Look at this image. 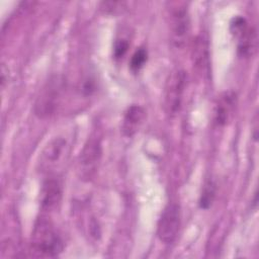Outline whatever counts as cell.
<instances>
[{"mask_svg":"<svg viewBox=\"0 0 259 259\" xmlns=\"http://www.w3.org/2000/svg\"><path fill=\"white\" fill-rule=\"evenodd\" d=\"M145 118V110L140 105H131L124 112L122 119V133L126 137H132L137 133Z\"/></svg>","mask_w":259,"mask_h":259,"instance_id":"8fae6325","label":"cell"},{"mask_svg":"<svg viewBox=\"0 0 259 259\" xmlns=\"http://www.w3.org/2000/svg\"><path fill=\"white\" fill-rule=\"evenodd\" d=\"M62 197V184L56 177L48 178L40 192L41 209L45 211H51L57 207Z\"/></svg>","mask_w":259,"mask_h":259,"instance_id":"ba28073f","label":"cell"},{"mask_svg":"<svg viewBox=\"0 0 259 259\" xmlns=\"http://www.w3.org/2000/svg\"><path fill=\"white\" fill-rule=\"evenodd\" d=\"M31 247L37 256L55 257L63 251V241L48 218L40 217L33 229Z\"/></svg>","mask_w":259,"mask_h":259,"instance_id":"6da1fadb","label":"cell"},{"mask_svg":"<svg viewBox=\"0 0 259 259\" xmlns=\"http://www.w3.org/2000/svg\"><path fill=\"white\" fill-rule=\"evenodd\" d=\"M181 224L180 208L176 203H169L163 210L157 227V235L165 244L173 243L179 233Z\"/></svg>","mask_w":259,"mask_h":259,"instance_id":"5b68a950","label":"cell"},{"mask_svg":"<svg viewBox=\"0 0 259 259\" xmlns=\"http://www.w3.org/2000/svg\"><path fill=\"white\" fill-rule=\"evenodd\" d=\"M128 49V42L126 39H118L115 41V45H114V49H113V55L116 59H120L122 58L126 51Z\"/></svg>","mask_w":259,"mask_h":259,"instance_id":"9a60e30c","label":"cell"},{"mask_svg":"<svg viewBox=\"0 0 259 259\" xmlns=\"http://www.w3.org/2000/svg\"><path fill=\"white\" fill-rule=\"evenodd\" d=\"M193 59H194L195 65L199 66L201 69L207 66V60H208L207 45L205 39L202 36H198L197 39L195 40V45L193 48Z\"/></svg>","mask_w":259,"mask_h":259,"instance_id":"7c38bea8","label":"cell"},{"mask_svg":"<svg viewBox=\"0 0 259 259\" xmlns=\"http://www.w3.org/2000/svg\"><path fill=\"white\" fill-rule=\"evenodd\" d=\"M101 156V144L100 141L96 138H90L85 144L81 155H80V164L83 168L84 173L91 174L97 163L100 160Z\"/></svg>","mask_w":259,"mask_h":259,"instance_id":"9c48e42d","label":"cell"},{"mask_svg":"<svg viewBox=\"0 0 259 259\" xmlns=\"http://www.w3.org/2000/svg\"><path fill=\"white\" fill-rule=\"evenodd\" d=\"M69 156V145L63 138H55L44 149L40 155V168L48 174L59 170Z\"/></svg>","mask_w":259,"mask_h":259,"instance_id":"277c9868","label":"cell"},{"mask_svg":"<svg viewBox=\"0 0 259 259\" xmlns=\"http://www.w3.org/2000/svg\"><path fill=\"white\" fill-rule=\"evenodd\" d=\"M65 91V83L60 77H55L44 86L34 104V112L39 117L53 115L60 106Z\"/></svg>","mask_w":259,"mask_h":259,"instance_id":"7a4b0ae2","label":"cell"},{"mask_svg":"<svg viewBox=\"0 0 259 259\" xmlns=\"http://www.w3.org/2000/svg\"><path fill=\"white\" fill-rule=\"evenodd\" d=\"M190 21L189 14L185 4H178L171 8L170 11V32L173 45L181 49L183 48L189 37Z\"/></svg>","mask_w":259,"mask_h":259,"instance_id":"8992f818","label":"cell"},{"mask_svg":"<svg viewBox=\"0 0 259 259\" xmlns=\"http://www.w3.org/2000/svg\"><path fill=\"white\" fill-rule=\"evenodd\" d=\"M237 104V96L233 91L223 93L215 105L214 119L219 125H225L232 118Z\"/></svg>","mask_w":259,"mask_h":259,"instance_id":"30bf717a","label":"cell"},{"mask_svg":"<svg viewBox=\"0 0 259 259\" xmlns=\"http://www.w3.org/2000/svg\"><path fill=\"white\" fill-rule=\"evenodd\" d=\"M231 31L238 38V52L242 57L252 56L257 48V33L244 17L236 16L231 22Z\"/></svg>","mask_w":259,"mask_h":259,"instance_id":"52a82bcc","label":"cell"},{"mask_svg":"<svg viewBox=\"0 0 259 259\" xmlns=\"http://www.w3.org/2000/svg\"><path fill=\"white\" fill-rule=\"evenodd\" d=\"M147 57H148V54L145 49L140 48L139 50H137L131 59V63H130L131 69L134 72L139 71L145 65L147 61Z\"/></svg>","mask_w":259,"mask_h":259,"instance_id":"5bb4252c","label":"cell"},{"mask_svg":"<svg viewBox=\"0 0 259 259\" xmlns=\"http://www.w3.org/2000/svg\"><path fill=\"white\" fill-rule=\"evenodd\" d=\"M214 196H215V184L213 181L208 180L203 185V189L201 191V195L199 199L200 207L204 209L208 208L212 204Z\"/></svg>","mask_w":259,"mask_h":259,"instance_id":"4fadbf2b","label":"cell"},{"mask_svg":"<svg viewBox=\"0 0 259 259\" xmlns=\"http://www.w3.org/2000/svg\"><path fill=\"white\" fill-rule=\"evenodd\" d=\"M185 83V72L179 69L172 71L166 80L164 88V104L166 112L170 116L177 114L180 109Z\"/></svg>","mask_w":259,"mask_h":259,"instance_id":"3957f363","label":"cell"}]
</instances>
